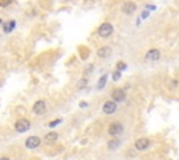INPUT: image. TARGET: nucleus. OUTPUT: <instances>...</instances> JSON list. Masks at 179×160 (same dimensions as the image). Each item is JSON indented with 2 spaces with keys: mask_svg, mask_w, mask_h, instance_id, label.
<instances>
[{
  "mask_svg": "<svg viewBox=\"0 0 179 160\" xmlns=\"http://www.w3.org/2000/svg\"><path fill=\"white\" fill-rule=\"evenodd\" d=\"M31 128V123L25 118H20L16 121V131L17 132H25Z\"/></svg>",
  "mask_w": 179,
  "mask_h": 160,
  "instance_id": "obj_1",
  "label": "nucleus"
},
{
  "mask_svg": "<svg viewBox=\"0 0 179 160\" xmlns=\"http://www.w3.org/2000/svg\"><path fill=\"white\" fill-rule=\"evenodd\" d=\"M112 32H113V26H112V24H109V23H104L102 25L98 28V33H100L102 38H108Z\"/></svg>",
  "mask_w": 179,
  "mask_h": 160,
  "instance_id": "obj_2",
  "label": "nucleus"
},
{
  "mask_svg": "<svg viewBox=\"0 0 179 160\" xmlns=\"http://www.w3.org/2000/svg\"><path fill=\"white\" fill-rule=\"evenodd\" d=\"M41 145V139L38 137H28L25 139V146L28 149H35Z\"/></svg>",
  "mask_w": 179,
  "mask_h": 160,
  "instance_id": "obj_3",
  "label": "nucleus"
},
{
  "mask_svg": "<svg viewBox=\"0 0 179 160\" xmlns=\"http://www.w3.org/2000/svg\"><path fill=\"white\" fill-rule=\"evenodd\" d=\"M32 110H34L35 114H43L45 110H46V103H45L43 100H37L35 103H34Z\"/></svg>",
  "mask_w": 179,
  "mask_h": 160,
  "instance_id": "obj_4",
  "label": "nucleus"
},
{
  "mask_svg": "<svg viewBox=\"0 0 179 160\" xmlns=\"http://www.w3.org/2000/svg\"><path fill=\"white\" fill-rule=\"evenodd\" d=\"M108 132H109V134L112 135V137H116V135H120V134L123 132V125L120 124V123H113V124L109 127Z\"/></svg>",
  "mask_w": 179,
  "mask_h": 160,
  "instance_id": "obj_5",
  "label": "nucleus"
},
{
  "mask_svg": "<svg viewBox=\"0 0 179 160\" xmlns=\"http://www.w3.org/2000/svg\"><path fill=\"white\" fill-rule=\"evenodd\" d=\"M150 145V141L147 139V138H140V139L136 141V144H134V148H136L137 150H144L147 149Z\"/></svg>",
  "mask_w": 179,
  "mask_h": 160,
  "instance_id": "obj_6",
  "label": "nucleus"
},
{
  "mask_svg": "<svg viewBox=\"0 0 179 160\" xmlns=\"http://www.w3.org/2000/svg\"><path fill=\"white\" fill-rule=\"evenodd\" d=\"M112 99L115 102H123L126 99V93H125L123 89H115L112 93Z\"/></svg>",
  "mask_w": 179,
  "mask_h": 160,
  "instance_id": "obj_7",
  "label": "nucleus"
},
{
  "mask_svg": "<svg viewBox=\"0 0 179 160\" xmlns=\"http://www.w3.org/2000/svg\"><path fill=\"white\" fill-rule=\"evenodd\" d=\"M136 9H137V6L133 3V2H126L122 7V10L125 14H133L134 11H136Z\"/></svg>",
  "mask_w": 179,
  "mask_h": 160,
  "instance_id": "obj_8",
  "label": "nucleus"
},
{
  "mask_svg": "<svg viewBox=\"0 0 179 160\" xmlns=\"http://www.w3.org/2000/svg\"><path fill=\"white\" fill-rule=\"evenodd\" d=\"M104 113L105 114H112V113H115L116 111V103L115 102H106L105 105H104Z\"/></svg>",
  "mask_w": 179,
  "mask_h": 160,
  "instance_id": "obj_9",
  "label": "nucleus"
},
{
  "mask_svg": "<svg viewBox=\"0 0 179 160\" xmlns=\"http://www.w3.org/2000/svg\"><path fill=\"white\" fill-rule=\"evenodd\" d=\"M158 59H159V50H157V49H151L146 54V60H148V61H155Z\"/></svg>",
  "mask_w": 179,
  "mask_h": 160,
  "instance_id": "obj_10",
  "label": "nucleus"
},
{
  "mask_svg": "<svg viewBox=\"0 0 179 160\" xmlns=\"http://www.w3.org/2000/svg\"><path fill=\"white\" fill-rule=\"evenodd\" d=\"M97 54H98V57H101V59H106V57H109V56L112 54V49H111V47H101Z\"/></svg>",
  "mask_w": 179,
  "mask_h": 160,
  "instance_id": "obj_11",
  "label": "nucleus"
},
{
  "mask_svg": "<svg viewBox=\"0 0 179 160\" xmlns=\"http://www.w3.org/2000/svg\"><path fill=\"white\" fill-rule=\"evenodd\" d=\"M14 28H16V21H14V20L9 21V23H6V24L3 25V30H4V32H6V33L11 32Z\"/></svg>",
  "mask_w": 179,
  "mask_h": 160,
  "instance_id": "obj_12",
  "label": "nucleus"
},
{
  "mask_svg": "<svg viewBox=\"0 0 179 160\" xmlns=\"http://www.w3.org/2000/svg\"><path fill=\"white\" fill-rule=\"evenodd\" d=\"M106 79H108V75H106V74L101 77V79H100V81H98V85H97V86H98V89H102L104 86H105V84H106Z\"/></svg>",
  "mask_w": 179,
  "mask_h": 160,
  "instance_id": "obj_13",
  "label": "nucleus"
},
{
  "mask_svg": "<svg viewBox=\"0 0 179 160\" xmlns=\"http://www.w3.org/2000/svg\"><path fill=\"white\" fill-rule=\"evenodd\" d=\"M45 139L48 141V142H52V141H56L57 139V134L56 132H49V134L45 135Z\"/></svg>",
  "mask_w": 179,
  "mask_h": 160,
  "instance_id": "obj_14",
  "label": "nucleus"
},
{
  "mask_svg": "<svg viewBox=\"0 0 179 160\" xmlns=\"http://www.w3.org/2000/svg\"><path fill=\"white\" fill-rule=\"evenodd\" d=\"M119 144H120V142H119L118 139L111 141V142H109V149H116V148L119 146Z\"/></svg>",
  "mask_w": 179,
  "mask_h": 160,
  "instance_id": "obj_15",
  "label": "nucleus"
},
{
  "mask_svg": "<svg viewBox=\"0 0 179 160\" xmlns=\"http://www.w3.org/2000/svg\"><path fill=\"white\" fill-rule=\"evenodd\" d=\"M60 123H62V120L60 118H57V120H53V121H50L49 123V127L52 128V127H56V125H59Z\"/></svg>",
  "mask_w": 179,
  "mask_h": 160,
  "instance_id": "obj_16",
  "label": "nucleus"
},
{
  "mask_svg": "<svg viewBox=\"0 0 179 160\" xmlns=\"http://www.w3.org/2000/svg\"><path fill=\"white\" fill-rule=\"evenodd\" d=\"M116 67H118V70H119V72H120L122 70L126 68V64H125V63H122V61H119L118 64H116Z\"/></svg>",
  "mask_w": 179,
  "mask_h": 160,
  "instance_id": "obj_17",
  "label": "nucleus"
},
{
  "mask_svg": "<svg viewBox=\"0 0 179 160\" xmlns=\"http://www.w3.org/2000/svg\"><path fill=\"white\" fill-rule=\"evenodd\" d=\"M113 79H115V81H119V79H120V72L119 71L113 72Z\"/></svg>",
  "mask_w": 179,
  "mask_h": 160,
  "instance_id": "obj_18",
  "label": "nucleus"
},
{
  "mask_svg": "<svg viewBox=\"0 0 179 160\" xmlns=\"http://www.w3.org/2000/svg\"><path fill=\"white\" fill-rule=\"evenodd\" d=\"M148 16H150V13L146 10V11H144V13L141 14V18H147V17H148Z\"/></svg>",
  "mask_w": 179,
  "mask_h": 160,
  "instance_id": "obj_19",
  "label": "nucleus"
},
{
  "mask_svg": "<svg viewBox=\"0 0 179 160\" xmlns=\"http://www.w3.org/2000/svg\"><path fill=\"white\" fill-rule=\"evenodd\" d=\"M10 3H11V2H0V6L4 7V6H9Z\"/></svg>",
  "mask_w": 179,
  "mask_h": 160,
  "instance_id": "obj_20",
  "label": "nucleus"
},
{
  "mask_svg": "<svg viewBox=\"0 0 179 160\" xmlns=\"http://www.w3.org/2000/svg\"><path fill=\"white\" fill-rule=\"evenodd\" d=\"M84 85H86V81L83 79V81H81V82L79 84V88H81V86H84Z\"/></svg>",
  "mask_w": 179,
  "mask_h": 160,
  "instance_id": "obj_21",
  "label": "nucleus"
},
{
  "mask_svg": "<svg viewBox=\"0 0 179 160\" xmlns=\"http://www.w3.org/2000/svg\"><path fill=\"white\" fill-rule=\"evenodd\" d=\"M0 160H10L9 157H6V156H3V157H0Z\"/></svg>",
  "mask_w": 179,
  "mask_h": 160,
  "instance_id": "obj_22",
  "label": "nucleus"
},
{
  "mask_svg": "<svg viewBox=\"0 0 179 160\" xmlns=\"http://www.w3.org/2000/svg\"><path fill=\"white\" fill-rule=\"evenodd\" d=\"M0 24H2V20H0Z\"/></svg>",
  "mask_w": 179,
  "mask_h": 160,
  "instance_id": "obj_23",
  "label": "nucleus"
}]
</instances>
